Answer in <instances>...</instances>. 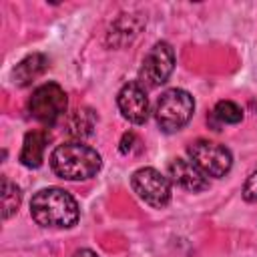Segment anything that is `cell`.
<instances>
[{"mask_svg": "<svg viewBox=\"0 0 257 257\" xmlns=\"http://www.w3.org/2000/svg\"><path fill=\"white\" fill-rule=\"evenodd\" d=\"M30 217L46 229H70L78 223L76 199L60 187H44L30 199Z\"/></svg>", "mask_w": 257, "mask_h": 257, "instance_id": "6da1fadb", "label": "cell"}, {"mask_svg": "<svg viewBox=\"0 0 257 257\" xmlns=\"http://www.w3.org/2000/svg\"><path fill=\"white\" fill-rule=\"evenodd\" d=\"M102 167V159L96 149L80 143L68 141L58 145L50 155V169L56 177L64 181H86L92 179Z\"/></svg>", "mask_w": 257, "mask_h": 257, "instance_id": "7a4b0ae2", "label": "cell"}, {"mask_svg": "<svg viewBox=\"0 0 257 257\" xmlns=\"http://www.w3.org/2000/svg\"><path fill=\"white\" fill-rule=\"evenodd\" d=\"M155 120L165 133L181 131L195 112V98L183 88L165 90L155 102Z\"/></svg>", "mask_w": 257, "mask_h": 257, "instance_id": "3957f363", "label": "cell"}, {"mask_svg": "<svg viewBox=\"0 0 257 257\" xmlns=\"http://www.w3.org/2000/svg\"><path fill=\"white\" fill-rule=\"evenodd\" d=\"M68 106L66 92L56 82H44L38 88H34L30 100H28V112L32 118H36L42 124H56Z\"/></svg>", "mask_w": 257, "mask_h": 257, "instance_id": "277c9868", "label": "cell"}, {"mask_svg": "<svg viewBox=\"0 0 257 257\" xmlns=\"http://www.w3.org/2000/svg\"><path fill=\"white\" fill-rule=\"evenodd\" d=\"M189 159L207 175V177H225L233 167V155L231 151L215 141L209 139H197L187 147Z\"/></svg>", "mask_w": 257, "mask_h": 257, "instance_id": "5b68a950", "label": "cell"}, {"mask_svg": "<svg viewBox=\"0 0 257 257\" xmlns=\"http://www.w3.org/2000/svg\"><path fill=\"white\" fill-rule=\"evenodd\" d=\"M175 70V50L169 42H155L153 48L143 58L139 68V82L145 88H157L169 80Z\"/></svg>", "mask_w": 257, "mask_h": 257, "instance_id": "8992f818", "label": "cell"}, {"mask_svg": "<svg viewBox=\"0 0 257 257\" xmlns=\"http://www.w3.org/2000/svg\"><path fill=\"white\" fill-rule=\"evenodd\" d=\"M131 187L151 207H165L171 201V179L153 167H141L131 177Z\"/></svg>", "mask_w": 257, "mask_h": 257, "instance_id": "52a82bcc", "label": "cell"}, {"mask_svg": "<svg viewBox=\"0 0 257 257\" xmlns=\"http://www.w3.org/2000/svg\"><path fill=\"white\" fill-rule=\"evenodd\" d=\"M116 106L124 120L133 122V124H145L149 118L147 88L139 80L126 82L116 94Z\"/></svg>", "mask_w": 257, "mask_h": 257, "instance_id": "ba28073f", "label": "cell"}, {"mask_svg": "<svg viewBox=\"0 0 257 257\" xmlns=\"http://www.w3.org/2000/svg\"><path fill=\"white\" fill-rule=\"evenodd\" d=\"M147 18L139 12H122L110 26L106 32V44L110 48H124L126 44H131L141 30L145 28Z\"/></svg>", "mask_w": 257, "mask_h": 257, "instance_id": "9c48e42d", "label": "cell"}, {"mask_svg": "<svg viewBox=\"0 0 257 257\" xmlns=\"http://www.w3.org/2000/svg\"><path fill=\"white\" fill-rule=\"evenodd\" d=\"M169 179L177 183L179 187L193 191V193L205 191L209 187L207 175L191 159H183V157H177L169 163Z\"/></svg>", "mask_w": 257, "mask_h": 257, "instance_id": "30bf717a", "label": "cell"}, {"mask_svg": "<svg viewBox=\"0 0 257 257\" xmlns=\"http://www.w3.org/2000/svg\"><path fill=\"white\" fill-rule=\"evenodd\" d=\"M48 143H50V133L46 128L28 131L24 135L18 161L26 169H38L42 165V161H44V151H46V145Z\"/></svg>", "mask_w": 257, "mask_h": 257, "instance_id": "8fae6325", "label": "cell"}, {"mask_svg": "<svg viewBox=\"0 0 257 257\" xmlns=\"http://www.w3.org/2000/svg\"><path fill=\"white\" fill-rule=\"evenodd\" d=\"M46 68H48V58L42 52H32L12 68V82L16 86H28L38 76H42Z\"/></svg>", "mask_w": 257, "mask_h": 257, "instance_id": "7c38bea8", "label": "cell"}, {"mask_svg": "<svg viewBox=\"0 0 257 257\" xmlns=\"http://www.w3.org/2000/svg\"><path fill=\"white\" fill-rule=\"evenodd\" d=\"M96 126V112L92 108H76L74 112H70V116L66 118V133L74 139H86L94 133Z\"/></svg>", "mask_w": 257, "mask_h": 257, "instance_id": "4fadbf2b", "label": "cell"}, {"mask_svg": "<svg viewBox=\"0 0 257 257\" xmlns=\"http://www.w3.org/2000/svg\"><path fill=\"white\" fill-rule=\"evenodd\" d=\"M2 219L8 221L12 215L18 213L22 203V193L16 183H12L8 177H2Z\"/></svg>", "mask_w": 257, "mask_h": 257, "instance_id": "5bb4252c", "label": "cell"}, {"mask_svg": "<svg viewBox=\"0 0 257 257\" xmlns=\"http://www.w3.org/2000/svg\"><path fill=\"white\" fill-rule=\"evenodd\" d=\"M213 116L221 124H237L243 120V108L233 100H219L213 108Z\"/></svg>", "mask_w": 257, "mask_h": 257, "instance_id": "9a60e30c", "label": "cell"}, {"mask_svg": "<svg viewBox=\"0 0 257 257\" xmlns=\"http://www.w3.org/2000/svg\"><path fill=\"white\" fill-rule=\"evenodd\" d=\"M243 199L247 203L257 201V167L249 173V177H247V181L243 185Z\"/></svg>", "mask_w": 257, "mask_h": 257, "instance_id": "2e32d148", "label": "cell"}, {"mask_svg": "<svg viewBox=\"0 0 257 257\" xmlns=\"http://www.w3.org/2000/svg\"><path fill=\"white\" fill-rule=\"evenodd\" d=\"M139 145H141V141L135 133H124L118 143V151L122 155H131V153H135V149H139Z\"/></svg>", "mask_w": 257, "mask_h": 257, "instance_id": "e0dca14e", "label": "cell"}, {"mask_svg": "<svg viewBox=\"0 0 257 257\" xmlns=\"http://www.w3.org/2000/svg\"><path fill=\"white\" fill-rule=\"evenodd\" d=\"M72 257H98L92 249H76L74 253H72Z\"/></svg>", "mask_w": 257, "mask_h": 257, "instance_id": "ac0fdd59", "label": "cell"}]
</instances>
